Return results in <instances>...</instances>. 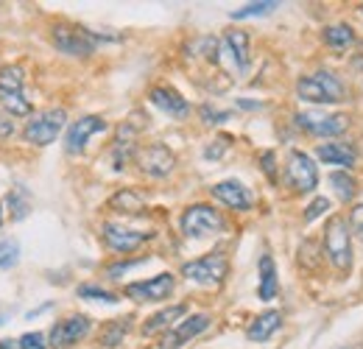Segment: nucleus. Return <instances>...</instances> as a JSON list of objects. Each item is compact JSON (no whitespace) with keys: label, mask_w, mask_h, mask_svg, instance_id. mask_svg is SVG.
<instances>
[{"label":"nucleus","mask_w":363,"mask_h":349,"mask_svg":"<svg viewBox=\"0 0 363 349\" xmlns=\"http://www.w3.org/2000/svg\"><path fill=\"white\" fill-rule=\"evenodd\" d=\"M135 126H121L118 129V140H115V148H112V157H115V171H123V165L129 162V157L135 154Z\"/></svg>","instance_id":"22"},{"label":"nucleus","mask_w":363,"mask_h":349,"mask_svg":"<svg viewBox=\"0 0 363 349\" xmlns=\"http://www.w3.org/2000/svg\"><path fill=\"white\" fill-rule=\"evenodd\" d=\"M296 98L305 104H316V106L341 104L347 98V84L333 70H316L296 82Z\"/></svg>","instance_id":"1"},{"label":"nucleus","mask_w":363,"mask_h":349,"mask_svg":"<svg viewBox=\"0 0 363 349\" xmlns=\"http://www.w3.org/2000/svg\"><path fill=\"white\" fill-rule=\"evenodd\" d=\"M179 229L184 238L190 240H199V238H210V235H218L227 229V218L210 207V204H190L179 218Z\"/></svg>","instance_id":"4"},{"label":"nucleus","mask_w":363,"mask_h":349,"mask_svg":"<svg viewBox=\"0 0 363 349\" xmlns=\"http://www.w3.org/2000/svg\"><path fill=\"white\" fill-rule=\"evenodd\" d=\"M210 196L218 199L229 210H238V213H246V210L255 207V193L243 182H238V179H227V182L213 184L210 187Z\"/></svg>","instance_id":"14"},{"label":"nucleus","mask_w":363,"mask_h":349,"mask_svg":"<svg viewBox=\"0 0 363 349\" xmlns=\"http://www.w3.org/2000/svg\"><path fill=\"white\" fill-rule=\"evenodd\" d=\"M330 184H333V190L338 193V199L344 204H350L355 199V193H358V182H355V176L350 174V171H333L330 174Z\"/></svg>","instance_id":"25"},{"label":"nucleus","mask_w":363,"mask_h":349,"mask_svg":"<svg viewBox=\"0 0 363 349\" xmlns=\"http://www.w3.org/2000/svg\"><path fill=\"white\" fill-rule=\"evenodd\" d=\"M232 145V137L229 134H218L207 148H204V160L207 162H216V160H221L224 154H227V148Z\"/></svg>","instance_id":"32"},{"label":"nucleus","mask_w":363,"mask_h":349,"mask_svg":"<svg viewBox=\"0 0 363 349\" xmlns=\"http://www.w3.org/2000/svg\"><path fill=\"white\" fill-rule=\"evenodd\" d=\"M109 207L118 213H143L145 210V199L135 190H121L109 199Z\"/></svg>","instance_id":"26"},{"label":"nucleus","mask_w":363,"mask_h":349,"mask_svg":"<svg viewBox=\"0 0 363 349\" xmlns=\"http://www.w3.org/2000/svg\"><path fill=\"white\" fill-rule=\"evenodd\" d=\"M0 349H23V347H20V338H3Z\"/></svg>","instance_id":"40"},{"label":"nucleus","mask_w":363,"mask_h":349,"mask_svg":"<svg viewBox=\"0 0 363 349\" xmlns=\"http://www.w3.org/2000/svg\"><path fill=\"white\" fill-rule=\"evenodd\" d=\"M341 349H363V344H350V347H341Z\"/></svg>","instance_id":"42"},{"label":"nucleus","mask_w":363,"mask_h":349,"mask_svg":"<svg viewBox=\"0 0 363 349\" xmlns=\"http://www.w3.org/2000/svg\"><path fill=\"white\" fill-rule=\"evenodd\" d=\"M324 43L330 45L333 50H344V48H350V45L355 43V31L350 26H344V23L327 26L324 28Z\"/></svg>","instance_id":"27"},{"label":"nucleus","mask_w":363,"mask_h":349,"mask_svg":"<svg viewBox=\"0 0 363 349\" xmlns=\"http://www.w3.org/2000/svg\"><path fill=\"white\" fill-rule=\"evenodd\" d=\"M361 11H363V9H361Z\"/></svg>","instance_id":"45"},{"label":"nucleus","mask_w":363,"mask_h":349,"mask_svg":"<svg viewBox=\"0 0 363 349\" xmlns=\"http://www.w3.org/2000/svg\"><path fill=\"white\" fill-rule=\"evenodd\" d=\"M98 131H106V121H104V118H98V115H84V118H79V121L67 129L65 151H67V154H82V151L87 148L90 137L98 134Z\"/></svg>","instance_id":"15"},{"label":"nucleus","mask_w":363,"mask_h":349,"mask_svg":"<svg viewBox=\"0 0 363 349\" xmlns=\"http://www.w3.org/2000/svg\"><path fill=\"white\" fill-rule=\"evenodd\" d=\"M115 37H104V34H95L90 28H82V26H53L50 31V43L56 45V50L67 53V56H90L92 50L101 43H112Z\"/></svg>","instance_id":"3"},{"label":"nucleus","mask_w":363,"mask_h":349,"mask_svg":"<svg viewBox=\"0 0 363 349\" xmlns=\"http://www.w3.org/2000/svg\"><path fill=\"white\" fill-rule=\"evenodd\" d=\"M3 324H6V316H3V313H0V327H3Z\"/></svg>","instance_id":"43"},{"label":"nucleus","mask_w":363,"mask_h":349,"mask_svg":"<svg viewBox=\"0 0 363 349\" xmlns=\"http://www.w3.org/2000/svg\"><path fill=\"white\" fill-rule=\"evenodd\" d=\"M207 327H210V316H207V313H193V316L182 318L177 327H171V330L162 336L160 349H182L184 344H190L196 336H201Z\"/></svg>","instance_id":"13"},{"label":"nucleus","mask_w":363,"mask_h":349,"mask_svg":"<svg viewBox=\"0 0 363 349\" xmlns=\"http://www.w3.org/2000/svg\"><path fill=\"white\" fill-rule=\"evenodd\" d=\"M199 115H201V121H204L207 126L227 123L229 118H232V112H227V109H216V106H210V104H201V106H199Z\"/></svg>","instance_id":"33"},{"label":"nucleus","mask_w":363,"mask_h":349,"mask_svg":"<svg viewBox=\"0 0 363 349\" xmlns=\"http://www.w3.org/2000/svg\"><path fill=\"white\" fill-rule=\"evenodd\" d=\"M148 260V257H137V260H123V262H112L109 268H106V277L109 279H121L126 271H132V268H137V265H143V262Z\"/></svg>","instance_id":"34"},{"label":"nucleus","mask_w":363,"mask_h":349,"mask_svg":"<svg viewBox=\"0 0 363 349\" xmlns=\"http://www.w3.org/2000/svg\"><path fill=\"white\" fill-rule=\"evenodd\" d=\"M330 210V201H327V196H318L311 201V207L305 210V223H311V221H316L318 216H324Z\"/></svg>","instance_id":"35"},{"label":"nucleus","mask_w":363,"mask_h":349,"mask_svg":"<svg viewBox=\"0 0 363 349\" xmlns=\"http://www.w3.org/2000/svg\"><path fill=\"white\" fill-rule=\"evenodd\" d=\"M257 271H260V285H257V297L263 302H272L279 291V279H277V265H274L272 255H263L257 262Z\"/></svg>","instance_id":"21"},{"label":"nucleus","mask_w":363,"mask_h":349,"mask_svg":"<svg viewBox=\"0 0 363 349\" xmlns=\"http://www.w3.org/2000/svg\"><path fill=\"white\" fill-rule=\"evenodd\" d=\"M65 123H67V112L62 106H53V109H43L31 115L23 134L31 145H50L59 137V131L65 129Z\"/></svg>","instance_id":"7"},{"label":"nucleus","mask_w":363,"mask_h":349,"mask_svg":"<svg viewBox=\"0 0 363 349\" xmlns=\"http://www.w3.org/2000/svg\"><path fill=\"white\" fill-rule=\"evenodd\" d=\"M101 238H104V243H106L109 252L129 255V252L140 249L145 240H151V232L129 229V226H121V223H104L101 226Z\"/></svg>","instance_id":"11"},{"label":"nucleus","mask_w":363,"mask_h":349,"mask_svg":"<svg viewBox=\"0 0 363 349\" xmlns=\"http://www.w3.org/2000/svg\"><path fill=\"white\" fill-rule=\"evenodd\" d=\"M23 84H26V73L20 65H9L0 70V95L3 92H23Z\"/></svg>","instance_id":"28"},{"label":"nucleus","mask_w":363,"mask_h":349,"mask_svg":"<svg viewBox=\"0 0 363 349\" xmlns=\"http://www.w3.org/2000/svg\"><path fill=\"white\" fill-rule=\"evenodd\" d=\"M14 134V121H11V115H0V140H6V137H11Z\"/></svg>","instance_id":"39"},{"label":"nucleus","mask_w":363,"mask_h":349,"mask_svg":"<svg viewBox=\"0 0 363 349\" xmlns=\"http://www.w3.org/2000/svg\"><path fill=\"white\" fill-rule=\"evenodd\" d=\"M174 285H177V279H174V274H157L154 279H143V282H129L126 288H123V294L129 297V299H135V302H162V299H168L171 294H174Z\"/></svg>","instance_id":"12"},{"label":"nucleus","mask_w":363,"mask_h":349,"mask_svg":"<svg viewBox=\"0 0 363 349\" xmlns=\"http://www.w3.org/2000/svg\"><path fill=\"white\" fill-rule=\"evenodd\" d=\"M347 221H350L352 232H355V235L363 240V204H355V207L350 210V218H347Z\"/></svg>","instance_id":"37"},{"label":"nucleus","mask_w":363,"mask_h":349,"mask_svg":"<svg viewBox=\"0 0 363 349\" xmlns=\"http://www.w3.org/2000/svg\"><path fill=\"white\" fill-rule=\"evenodd\" d=\"M76 294H79L82 299L104 302V305H118V302H121V297H115L112 291H106V288H101V285H92V282H84V285H79V288H76Z\"/></svg>","instance_id":"29"},{"label":"nucleus","mask_w":363,"mask_h":349,"mask_svg":"<svg viewBox=\"0 0 363 349\" xmlns=\"http://www.w3.org/2000/svg\"><path fill=\"white\" fill-rule=\"evenodd\" d=\"M229 274V260L224 252H210L199 260H190L182 265V277L196 285H221Z\"/></svg>","instance_id":"5"},{"label":"nucleus","mask_w":363,"mask_h":349,"mask_svg":"<svg viewBox=\"0 0 363 349\" xmlns=\"http://www.w3.org/2000/svg\"><path fill=\"white\" fill-rule=\"evenodd\" d=\"M0 226H3V204H0Z\"/></svg>","instance_id":"44"},{"label":"nucleus","mask_w":363,"mask_h":349,"mask_svg":"<svg viewBox=\"0 0 363 349\" xmlns=\"http://www.w3.org/2000/svg\"><path fill=\"white\" fill-rule=\"evenodd\" d=\"M20 347L23 349H48V341L43 333H26V336H20Z\"/></svg>","instance_id":"36"},{"label":"nucleus","mask_w":363,"mask_h":349,"mask_svg":"<svg viewBox=\"0 0 363 349\" xmlns=\"http://www.w3.org/2000/svg\"><path fill=\"white\" fill-rule=\"evenodd\" d=\"M20 262V243L14 238H3L0 240V268L9 271Z\"/></svg>","instance_id":"31"},{"label":"nucleus","mask_w":363,"mask_h":349,"mask_svg":"<svg viewBox=\"0 0 363 349\" xmlns=\"http://www.w3.org/2000/svg\"><path fill=\"white\" fill-rule=\"evenodd\" d=\"M316 157L327 165H335V168H352L358 162V148L347 140H330V143L318 145Z\"/></svg>","instance_id":"16"},{"label":"nucleus","mask_w":363,"mask_h":349,"mask_svg":"<svg viewBox=\"0 0 363 349\" xmlns=\"http://www.w3.org/2000/svg\"><path fill=\"white\" fill-rule=\"evenodd\" d=\"M132 318H135V316H121V318H112V321H106V324L101 327V333H98V341H101V347H106V349L121 347V344L126 341L129 330H132Z\"/></svg>","instance_id":"20"},{"label":"nucleus","mask_w":363,"mask_h":349,"mask_svg":"<svg viewBox=\"0 0 363 349\" xmlns=\"http://www.w3.org/2000/svg\"><path fill=\"white\" fill-rule=\"evenodd\" d=\"M324 257L333 262L335 271L352 268V229L347 216H333L324 229Z\"/></svg>","instance_id":"2"},{"label":"nucleus","mask_w":363,"mask_h":349,"mask_svg":"<svg viewBox=\"0 0 363 349\" xmlns=\"http://www.w3.org/2000/svg\"><path fill=\"white\" fill-rule=\"evenodd\" d=\"M279 327H282V313H279V310H266V313L255 316V321H252L249 330H246V338L255 341V344H263V341L272 338Z\"/></svg>","instance_id":"18"},{"label":"nucleus","mask_w":363,"mask_h":349,"mask_svg":"<svg viewBox=\"0 0 363 349\" xmlns=\"http://www.w3.org/2000/svg\"><path fill=\"white\" fill-rule=\"evenodd\" d=\"M279 3L277 0H260V3H246L243 9H235L229 17L232 20H246V17H263V14H272Z\"/></svg>","instance_id":"30"},{"label":"nucleus","mask_w":363,"mask_h":349,"mask_svg":"<svg viewBox=\"0 0 363 349\" xmlns=\"http://www.w3.org/2000/svg\"><path fill=\"white\" fill-rule=\"evenodd\" d=\"M184 313H187L184 305H171V307H165V310H160V313H154V316L143 324V336H154V333H160V330L174 327L177 318H182Z\"/></svg>","instance_id":"23"},{"label":"nucleus","mask_w":363,"mask_h":349,"mask_svg":"<svg viewBox=\"0 0 363 349\" xmlns=\"http://www.w3.org/2000/svg\"><path fill=\"white\" fill-rule=\"evenodd\" d=\"M6 204H9V213L14 221H23L31 213V193L23 187V184H14L9 193H6Z\"/></svg>","instance_id":"24"},{"label":"nucleus","mask_w":363,"mask_h":349,"mask_svg":"<svg viewBox=\"0 0 363 349\" xmlns=\"http://www.w3.org/2000/svg\"><path fill=\"white\" fill-rule=\"evenodd\" d=\"M224 45H227L235 67H238L240 73H246V70H249V59H252V56H249V34L240 31V28H229L227 34H224Z\"/></svg>","instance_id":"19"},{"label":"nucleus","mask_w":363,"mask_h":349,"mask_svg":"<svg viewBox=\"0 0 363 349\" xmlns=\"http://www.w3.org/2000/svg\"><path fill=\"white\" fill-rule=\"evenodd\" d=\"M260 165H263L266 176H269L272 182H277V162H274V151H263V154H260Z\"/></svg>","instance_id":"38"},{"label":"nucleus","mask_w":363,"mask_h":349,"mask_svg":"<svg viewBox=\"0 0 363 349\" xmlns=\"http://www.w3.org/2000/svg\"><path fill=\"white\" fill-rule=\"evenodd\" d=\"M238 106L240 109H260L263 104H257V101H238Z\"/></svg>","instance_id":"41"},{"label":"nucleus","mask_w":363,"mask_h":349,"mask_svg":"<svg viewBox=\"0 0 363 349\" xmlns=\"http://www.w3.org/2000/svg\"><path fill=\"white\" fill-rule=\"evenodd\" d=\"M148 101L160 109V112H165L168 118H177V121H184L187 115H190V104L182 98L177 89L171 87H151L148 92Z\"/></svg>","instance_id":"17"},{"label":"nucleus","mask_w":363,"mask_h":349,"mask_svg":"<svg viewBox=\"0 0 363 349\" xmlns=\"http://www.w3.org/2000/svg\"><path fill=\"white\" fill-rule=\"evenodd\" d=\"M90 330H92L90 316H84V313H73V316H67V318H62V321H56V324L50 327V333H48V344L56 349L73 347L76 341L87 338Z\"/></svg>","instance_id":"10"},{"label":"nucleus","mask_w":363,"mask_h":349,"mask_svg":"<svg viewBox=\"0 0 363 349\" xmlns=\"http://www.w3.org/2000/svg\"><path fill=\"white\" fill-rule=\"evenodd\" d=\"M135 157H137V168L145 176H151V179H165V176L174 171V165H177L174 151L168 145H162V143H151V145L140 148Z\"/></svg>","instance_id":"9"},{"label":"nucleus","mask_w":363,"mask_h":349,"mask_svg":"<svg viewBox=\"0 0 363 349\" xmlns=\"http://www.w3.org/2000/svg\"><path fill=\"white\" fill-rule=\"evenodd\" d=\"M296 126L305 134H311V137L333 140V137H341L344 131L350 129V118L341 115V112H333V115H327V112H299L296 115Z\"/></svg>","instance_id":"8"},{"label":"nucleus","mask_w":363,"mask_h":349,"mask_svg":"<svg viewBox=\"0 0 363 349\" xmlns=\"http://www.w3.org/2000/svg\"><path fill=\"white\" fill-rule=\"evenodd\" d=\"M285 184L294 190V193H313L318 184V168L316 162H313V157L311 154H305V151H299V148H294L291 154H288V160H285Z\"/></svg>","instance_id":"6"}]
</instances>
